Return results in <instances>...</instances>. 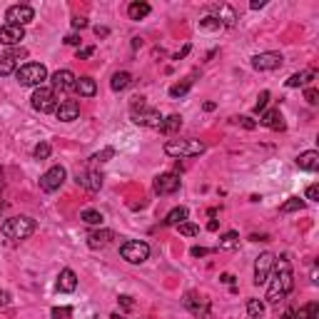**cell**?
Instances as JSON below:
<instances>
[{
	"label": "cell",
	"instance_id": "46",
	"mask_svg": "<svg viewBox=\"0 0 319 319\" xmlns=\"http://www.w3.org/2000/svg\"><path fill=\"white\" fill-rule=\"evenodd\" d=\"M317 197H319V187H317V185H309V187H307V200L317 202Z\"/></svg>",
	"mask_w": 319,
	"mask_h": 319
},
{
	"label": "cell",
	"instance_id": "57",
	"mask_svg": "<svg viewBox=\"0 0 319 319\" xmlns=\"http://www.w3.org/2000/svg\"><path fill=\"white\" fill-rule=\"evenodd\" d=\"M220 279H222L225 284H232V282H235V274H222Z\"/></svg>",
	"mask_w": 319,
	"mask_h": 319
},
{
	"label": "cell",
	"instance_id": "12",
	"mask_svg": "<svg viewBox=\"0 0 319 319\" xmlns=\"http://www.w3.org/2000/svg\"><path fill=\"white\" fill-rule=\"evenodd\" d=\"M180 185H182V180L177 172H165L155 180V192L157 195H175L180 190Z\"/></svg>",
	"mask_w": 319,
	"mask_h": 319
},
{
	"label": "cell",
	"instance_id": "5",
	"mask_svg": "<svg viewBox=\"0 0 319 319\" xmlns=\"http://www.w3.org/2000/svg\"><path fill=\"white\" fill-rule=\"evenodd\" d=\"M120 254L125 262L130 264H142L147 257H150V244L142 242V239H127L122 247H120Z\"/></svg>",
	"mask_w": 319,
	"mask_h": 319
},
{
	"label": "cell",
	"instance_id": "32",
	"mask_svg": "<svg viewBox=\"0 0 319 319\" xmlns=\"http://www.w3.org/2000/svg\"><path fill=\"white\" fill-rule=\"evenodd\" d=\"M15 73V60L5 53V55H0V78H5V75H13Z\"/></svg>",
	"mask_w": 319,
	"mask_h": 319
},
{
	"label": "cell",
	"instance_id": "8",
	"mask_svg": "<svg viewBox=\"0 0 319 319\" xmlns=\"http://www.w3.org/2000/svg\"><path fill=\"white\" fill-rule=\"evenodd\" d=\"M274 254L272 252H262L259 257H257V262H254V284L259 287V284H267L269 282V274H272V269H274Z\"/></svg>",
	"mask_w": 319,
	"mask_h": 319
},
{
	"label": "cell",
	"instance_id": "30",
	"mask_svg": "<svg viewBox=\"0 0 319 319\" xmlns=\"http://www.w3.org/2000/svg\"><path fill=\"white\" fill-rule=\"evenodd\" d=\"M190 90H192V78H185L182 82H175L170 87V97H185Z\"/></svg>",
	"mask_w": 319,
	"mask_h": 319
},
{
	"label": "cell",
	"instance_id": "61",
	"mask_svg": "<svg viewBox=\"0 0 319 319\" xmlns=\"http://www.w3.org/2000/svg\"><path fill=\"white\" fill-rule=\"evenodd\" d=\"M249 319H252V317H249Z\"/></svg>",
	"mask_w": 319,
	"mask_h": 319
},
{
	"label": "cell",
	"instance_id": "37",
	"mask_svg": "<svg viewBox=\"0 0 319 319\" xmlns=\"http://www.w3.org/2000/svg\"><path fill=\"white\" fill-rule=\"evenodd\" d=\"M180 227V235H185V237H195V235H200V227L197 225H192V222H182V225H177Z\"/></svg>",
	"mask_w": 319,
	"mask_h": 319
},
{
	"label": "cell",
	"instance_id": "56",
	"mask_svg": "<svg viewBox=\"0 0 319 319\" xmlns=\"http://www.w3.org/2000/svg\"><path fill=\"white\" fill-rule=\"evenodd\" d=\"M249 239H252V242H267V235H252Z\"/></svg>",
	"mask_w": 319,
	"mask_h": 319
},
{
	"label": "cell",
	"instance_id": "51",
	"mask_svg": "<svg viewBox=\"0 0 319 319\" xmlns=\"http://www.w3.org/2000/svg\"><path fill=\"white\" fill-rule=\"evenodd\" d=\"M85 25H87L85 18H73V28H85Z\"/></svg>",
	"mask_w": 319,
	"mask_h": 319
},
{
	"label": "cell",
	"instance_id": "13",
	"mask_svg": "<svg viewBox=\"0 0 319 319\" xmlns=\"http://www.w3.org/2000/svg\"><path fill=\"white\" fill-rule=\"evenodd\" d=\"M282 65V55L279 53H259L252 58V68L259 70V73H267V70H277Z\"/></svg>",
	"mask_w": 319,
	"mask_h": 319
},
{
	"label": "cell",
	"instance_id": "18",
	"mask_svg": "<svg viewBox=\"0 0 319 319\" xmlns=\"http://www.w3.org/2000/svg\"><path fill=\"white\" fill-rule=\"evenodd\" d=\"M78 185H82L85 190L90 192H97L102 187V175L95 172V170H87V172H78Z\"/></svg>",
	"mask_w": 319,
	"mask_h": 319
},
{
	"label": "cell",
	"instance_id": "42",
	"mask_svg": "<svg viewBox=\"0 0 319 319\" xmlns=\"http://www.w3.org/2000/svg\"><path fill=\"white\" fill-rule=\"evenodd\" d=\"M70 314H73V309H70V307H55V309H53V317H55V319H60V317H70Z\"/></svg>",
	"mask_w": 319,
	"mask_h": 319
},
{
	"label": "cell",
	"instance_id": "26",
	"mask_svg": "<svg viewBox=\"0 0 319 319\" xmlns=\"http://www.w3.org/2000/svg\"><path fill=\"white\" fill-rule=\"evenodd\" d=\"M187 220V207H175V210H170L167 212V217L162 220L167 227H177V225H182Z\"/></svg>",
	"mask_w": 319,
	"mask_h": 319
},
{
	"label": "cell",
	"instance_id": "59",
	"mask_svg": "<svg viewBox=\"0 0 319 319\" xmlns=\"http://www.w3.org/2000/svg\"><path fill=\"white\" fill-rule=\"evenodd\" d=\"M5 210V202H0V212H3Z\"/></svg>",
	"mask_w": 319,
	"mask_h": 319
},
{
	"label": "cell",
	"instance_id": "29",
	"mask_svg": "<svg viewBox=\"0 0 319 319\" xmlns=\"http://www.w3.org/2000/svg\"><path fill=\"white\" fill-rule=\"evenodd\" d=\"M130 82H132V75H130V73H125V70H120V73H115V75H112L110 87H112L115 92H120V90H125Z\"/></svg>",
	"mask_w": 319,
	"mask_h": 319
},
{
	"label": "cell",
	"instance_id": "17",
	"mask_svg": "<svg viewBox=\"0 0 319 319\" xmlns=\"http://www.w3.org/2000/svg\"><path fill=\"white\" fill-rule=\"evenodd\" d=\"M112 239H115V232H112V230H95V232L87 235V247H90V249H102V247H107Z\"/></svg>",
	"mask_w": 319,
	"mask_h": 319
},
{
	"label": "cell",
	"instance_id": "22",
	"mask_svg": "<svg viewBox=\"0 0 319 319\" xmlns=\"http://www.w3.org/2000/svg\"><path fill=\"white\" fill-rule=\"evenodd\" d=\"M58 289L60 292H75L78 289V274L73 269H63L58 277Z\"/></svg>",
	"mask_w": 319,
	"mask_h": 319
},
{
	"label": "cell",
	"instance_id": "19",
	"mask_svg": "<svg viewBox=\"0 0 319 319\" xmlns=\"http://www.w3.org/2000/svg\"><path fill=\"white\" fill-rule=\"evenodd\" d=\"M297 167H299V170H304V172H314V170H319V152H317V150H307V152H302V155L297 157Z\"/></svg>",
	"mask_w": 319,
	"mask_h": 319
},
{
	"label": "cell",
	"instance_id": "14",
	"mask_svg": "<svg viewBox=\"0 0 319 319\" xmlns=\"http://www.w3.org/2000/svg\"><path fill=\"white\" fill-rule=\"evenodd\" d=\"M75 80H78V78H75L73 70H58V73L50 78L55 95H58V92H65V90H75Z\"/></svg>",
	"mask_w": 319,
	"mask_h": 319
},
{
	"label": "cell",
	"instance_id": "41",
	"mask_svg": "<svg viewBox=\"0 0 319 319\" xmlns=\"http://www.w3.org/2000/svg\"><path fill=\"white\" fill-rule=\"evenodd\" d=\"M304 100H307L309 105H317V102H319V92H317L314 87H307V90H304Z\"/></svg>",
	"mask_w": 319,
	"mask_h": 319
},
{
	"label": "cell",
	"instance_id": "39",
	"mask_svg": "<svg viewBox=\"0 0 319 319\" xmlns=\"http://www.w3.org/2000/svg\"><path fill=\"white\" fill-rule=\"evenodd\" d=\"M50 152H53V147H50L48 142H40V145L35 147V152H33V155H35L38 160H48V157H50Z\"/></svg>",
	"mask_w": 319,
	"mask_h": 319
},
{
	"label": "cell",
	"instance_id": "4",
	"mask_svg": "<svg viewBox=\"0 0 319 319\" xmlns=\"http://www.w3.org/2000/svg\"><path fill=\"white\" fill-rule=\"evenodd\" d=\"M165 152L170 157H197L205 152V142H200V140H167Z\"/></svg>",
	"mask_w": 319,
	"mask_h": 319
},
{
	"label": "cell",
	"instance_id": "48",
	"mask_svg": "<svg viewBox=\"0 0 319 319\" xmlns=\"http://www.w3.org/2000/svg\"><path fill=\"white\" fill-rule=\"evenodd\" d=\"M190 254H192V257H207V254H210V249H207V247H192V249H190Z\"/></svg>",
	"mask_w": 319,
	"mask_h": 319
},
{
	"label": "cell",
	"instance_id": "49",
	"mask_svg": "<svg viewBox=\"0 0 319 319\" xmlns=\"http://www.w3.org/2000/svg\"><path fill=\"white\" fill-rule=\"evenodd\" d=\"M8 304H10V292H5V289H3V292H0V309L8 307Z\"/></svg>",
	"mask_w": 319,
	"mask_h": 319
},
{
	"label": "cell",
	"instance_id": "44",
	"mask_svg": "<svg viewBox=\"0 0 319 319\" xmlns=\"http://www.w3.org/2000/svg\"><path fill=\"white\" fill-rule=\"evenodd\" d=\"M8 55H10V58H13V60L18 63L20 58H28V50H23V48H15V50H10Z\"/></svg>",
	"mask_w": 319,
	"mask_h": 319
},
{
	"label": "cell",
	"instance_id": "25",
	"mask_svg": "<svg viewBox=\"0 0 319 319\" xmlns=\"http://www.w3.org/2000/svg\"><path fill=\"white\" fill-rule=\"evenodd\" d=\"M292 317H294V319H319V304H317V302H307V304H302Z\"/></svg>",
	"mask_w": 319,
	"mask_h": 319
},
{
	"label": "cell",
	"instance_id": "1",
	"mask_svg": "<svg viewBox=\"0 0 319 319\" xmlns=\"http://www.w3.org/2000/svg\"><path fill=\"white\" fill-rule=\"evenodd\" d=\"M292 289H294L292 264H289L287 257H282L279 262H274V277H272L269 289H267V302H269V304H279Z\"/></svg>",
	"mask_w": 319,
	"mask_h": 319
},
{
	"label": "cell",
	"instance_id": "10",
	"mask_svg": "<svg viewBox=\"0 0 319 319\" xmlns=\"http://www.w3.org/2000/svg\"><path fill=\"white\" fill-rule=\"evenodd\" d=\"M33 18H35V10H33L30 5H10L8 13H5L8 25H20V28L28 25Z\"/></svg>",
	"mask_w": 319,
	"mask_h": 319
},
{
	"label": "cell",
	"instance_id": "28",
	"mask_svg": "<svg viewBox=\"0 0 319 319\" xmlns=\"http://www.w3.org/2000/svg\"><path fill=\"white\" fill-rule=\"evenodd\" d=\"M150 5L147 3H140V0H137V3H130V8H127V15H130V20H142V18H147L150 15Z\"/></svg>",
	"mask_w": 319,
	"mask_h": 319
},
{
	"label": "cell",
	"instance_id": "23",
	"mask_svg": "<svg viewBox=\"0 0 319 319\" xmlns=\"http://www.w3.org/2000/svg\"><path fill=\"white\" fill-rule=\"evenodd\" d=\"M217 20L222 23V28H235L237 25V13L230 5H217Z\"/></svg>",
	"mask_w": 319,
	"mask_h": 319
},
{
	"label": "cell",
	"instance_id": "7",
	"mask_svg": "<svg viewBox=\"0 0 319 319\" xmlns=\"http://www.w3.org/2000/svg\"><path fill=\"white\" fill-rule=\"evenodd\" d=\"M130 117L135 125H142V127H157L160 130V125H162V115L155 107H135L130 112Z\"/></svg>",
	"mask_w": 319,
	"mask_h": 319
},
{
	"label": "cell",
	"instance_id": "15",
	"mask_svg": "<svg viewBox=\"0 0 319 319\" xmlns=\"http://www.w3.org/2000/svg\"><path fill=\"white\" fill-rule=\"evenodd\" d=\"M25 38V28H20V25H3L0 28V43L3 45H8V48H13V45H20V40Z\"/></svg>",
	"mask_w": 319,
	"mask_h": 319
},
{
	"label": "cell",
	"instance_id": "58",
	"mask_svg": "<svg viewBox=\"0 0 319 319\" xmlns=\"http://www.w3.org/2000/svg\"><path fill=\"white\" fill-rule=\"evenodd\" d=\"M215 107H217V105H215V102H205V110H207V112H212V110H215Z\"/></svg>",
	"mask_w": 319,
	"mask_h": 319
},
{
	"label": "cell",
	"instance_id": "45",
	"mask_svg": "<svg viewBox=\"0 0 319 319\" xmlns=\"http://www.w3.org/2000/svg\"><path fill=\"white\" fill-rule=\"evenodd\" d=\"M237 122H239L242 127H247V130H254V127H257V122H254L252 117H237Z\"/></svg>",
	"mask_w": 319,
	"mask_h": 319
},
{
	"label": "cell",
	"instance_id": "27",
	"mask_svg": "<svg viewBox=\"0 0 319 319\" xmlns=\"http://www.w3.org/2000/svg\"><path fill=\"white\" fill-rule=\"evenodd\" d=\"M182 127V117L180 115H170V117H162V125H160V132L162 135H172Z\"/></svg>",
	"mask_w": 319,
	"mask_h": 319
},
{
	"label": "cell",
	"instance_id": "50",
	"mask_svg": "<svg viewBox=\"0 0 319 319\" xmlns=\"http://www.w3.org/2000/svg\"><path fill=\"white\" fill-rule=\"evenodd\" d=\"M120 304H122L125 309H132V307H135V304H132V297H127V294H122V297H120Z\"/></svg>",
	"mask_w": 319,
	"mask_h": 319
},
{
	"label": "cell",
	"instance_id": "47",
	"mask_svg": "<svg viewBox=\"0 0 319 319\" xmlns=\"http://www.w3.org/2000/svg\"><path fill=\"white\" fill-rule=\"evenodd\" d=\"M92 53H95V48H82V50H78V60H87V58H92Z\"/></svg>",
	"mask_w": 319,
	"mask_h": 319
},
{
	"label": "cell",
	"instance_id": "11",
	"mask_svg": "<svg viewBox=\"0 0 319 319\" xmlns=\"http://www.w3.org/2000/svg\"><path fill=\"white\" fill-rule=\"evenodd\" d=\"M182 304H185V309H190V312H192L195 317H200V319H207V317H210V304H207V299L200 297L197 292H187L185 299H182Z\"/></svg>",
	"mask_w": 319,
	"mask_h": 319
},
{
	"label": "cell",
	"instance_id": "43",
	"mask_svg": "<svg viewBox=\"0 0 319 319\" xmlns=\"http://www.w3.org/2000/svg\"><path fill=\"white\" fill-rule=\"evenodd\" d=\"M65 45H80L82 43V38L80 35H75V33H70V35H65V40H63Z\"/></svg>",
	"mask_w": 319,
	"mask_h": 319
},
{
	"label": "cell",
	"instance_id": "24",
	"mask_svg": "<svg viewBox=\"0 0 319 319\" xmlns=\"http://www.w3.org/2000/svg\"><path fill=\"white\" fill-rule=\"evenodd\" d=\"M314 70H304V73H294V75H289V80H287V87H304V85H309L312 80H314Z\"/></svg>",
	"mask_w": 319,
	"mask_h": 319
},
{
	"label": "cell",
	"instance_id": "38",
	"mask_svg": "<svg viewBox=\"0 0 319 319\" xmlns=\"http://www.w3.org/2000/svg\"><path fill=\"white\" fill-rule=\"evenodd\" d=\"M110 157H115V150L112 147H105L102 152H97V155H92L90 160H92V162H107V160Z\"/></svg>",
	"mask_w": 319,
	"mask_h": 319
},
{
	"label": "cell",
	"instance_id": "34",
	"mask_svg": "<svg viewBox=\"0 0 319 319\" xmlns=\"http://www.w3.org/2000/svg\"><path fill=\"white\" fill-rule=\"evenodd\" d=\"M304 207V200H299V197H289L282 207H279V212L282 215H289V212H297V210H302Z\"/></svg>",
	"mask_w": 319,
	"mask_h": 319
},
{
	"label": "cell",
	"instance_id": "54",
	"mask_svg": "<svg viewBox=\"0 0 319 319\" xmlns=\"http://www.w3.org/2000/svg\"><path fill=\"white\" fill-rule=\"evenodd\" d=\"M249 8H252V10H259V8H264V0H254V3H249Z\"/></svg>",
	"mask_w": 319,
	"mask_h": 319
},
{
	"label": "cell",
	"instance_id": "31",
	"mask_svg": "<svg viewBox=\"0 0 319 319\" xmlns=\"http://www.w3.org/2000/svg\"><path fill=\"white\" fill-rule=\"evenodd\" d=\"M239 244V235L237 232H225L220 237V249H235Z\"/></svg>",
	"mask_w": 319,
	"mask_h": 319
},
{
	"label": "cell",
	"instance_id": "53",
	"mask_svg": "<svg viewBox=\"0 0 319 319\" xmlns=\"http://www.w3.org/2000/svg\"><path fill=\"white\" fill-rule=\"evenodd\" d=\"M217 227H220L217 220H210V222H207V230H210V232H217Z\"/></svg>",
	"mask_w": 319,
	"mask_h": 319
},
{
	"label": "cell",
	"instance_id": "6",
	"mask_svg": "<svg viewBox=\"0 0 319 319\" xmlns=\"http://www.w3.org/2000/svg\"><path fill=\"white\" fill-rule=\"evenodd\" d=\"M30 102H33V107H35L38 112H55V107H58V95H55L53 87L40 85V87H35Z\"/></svg>",
	"mask_w": 319,
	"mask_h": 319
},
{
	"label": "cell",
	"instance_id": "3",
	"mask_svg": "<svg viewBox=\"0 0 319 319\" xmlns=\"http://www.w3.org/2000/svg\"><path fill=\"white\" fill-rule=\"evenodd\" d=\"M15 78L23 87H40L48 80V68L43 63H25L15 70Z\"/></svg>",
	"mask_w": 319,
	"mask_h": 319
},
{
	"label": "cell",
	"instance_id": "9",
	"mask_svg": "<svg viewBox=\"0 0 319 319\" xmlns=\"http://www.w3.org/2000/svg\"><path fill=\"white\" fill-rule=\"evenodd\" d=\"M65 177H68L65 167L55 165V167H50V170L40 177V190H43V192H55V190H60V187H63Z\"/></svg>",
	"mask_w": 319,
	"mask_h": 319
},
{
	"label": "cell",
	"instance_id": "33",
	"mask_svg": "<svg viewBox=\"0 0 319 319\" xmlns=\"http://www.w3.org/2000/svg\"><path fill=\"white\" fill-rule=\"evenodd\" d=\"M247 314H249L252 319H259V317L264 314V302H259V299H247Z\"/></svg>",
	"mask_w": 319,
	"mask_h": 319
},
{
	"label": "cell",
	"instance_id": "36",
	"mask_svg": "<svg viewBox=\"0 0 319 319\" xmlns=\"http://www.w3.org/2000/svg\"><path fill=\"white\" fill-rule=\"evenodd\" d=\"M200 28H202V30H220V28H222V23H220L215 15H210V18L200 20Z\"/></svg>",
	"mask_w": 319,
	"mask_h": 319
},
{
	"label": "cell",
	"instance_id": "60",
	"mask_svg": "<svg viewBox=\"0 0 319 319\" xmlns=\"http://www.w3.org/2000/svg\"><path fill=\"white\" fill-rule=\"evenodd\" d=\"M0 182H3V170H0Z\"/></svg>",
	"mask_w": 319,
	"mask_h": 319
},
{
	"label": "cell",
	"instance_id": "21",
	"mask_svg": "<svg viewBox=\"0 0 319 319\" xmlns=\"http://www.w3.org/2000/svg\"><path fill=\"white\" fill-rule=\"evenodd\" d=\"M75 90H78L80 97H92V95L97 92V82H95L90 75H82V78L75 80Z\"/></svg>",
	"mask_w": 319,
	"mask_h": 319
},
{
	"label": "cell",
	"instance_id": "55",
	"mask_svg": "<svg viewBox=\"0 0 319 319\" xmlns=\"http://www.w3.org/2000/svg\"><path fill=\"white\" fill-rule=\"evenodd\" d=\"M187 53H190V45H185V48H182V50H180V53L175 55V60H180V58H185Z\"/></svg>",
	"mask_w": 319,
	"mask_h": 319
},
{
	"label": "cell",
	"instance_id": "35",
	"mask_svg": "<svg viewBox=\"0 0 319 319\" xmlns=\"http://www.w3.org/2000/svg\"><path fill=\"white\" fill-rule=\"evenodd\" d=\"M80 220H82L85 225H102V220H105V217H102L97 210H82Z\"/></svg>",
	"mask_w": 319,
	"mask_h": 319
},
{
	"label": "cell",
	"instance_id": "40",
	"mask_svg": "<svg viewBox=\"0 0 319 319\" xmlns=\"http://www.w3.org/2000/svg\"><path fill=\"white\" fill-rule=\"evenodd\" d=\"M267 102H269V92L264 90V92H259V97H257V105H254V112H264V110H267Z\"/></svg>",
	"mask_w": 319,
	"mask_h": 319
},
{
	"label": "cell",
	"instance_id": "16",
	"mask_svg": "<svg viewBox=\"0 0 319 319\" xmlns=\"http://www.w3.org/2000/svg\"><path fill=\"white\" fill-rule=\"evenodd\" d=\"M55 115H58L60 122H73V120L80 117V105L75 100H63V102H58Z\"/></svg>",
	"mask_w": 319,
	"mask_h": 319
},
{
	"label": "cell",
	"instance_id": "52",
	"mask_svg": "<svg viewBox=\"0 0 319 319\" xmlns=\"http://www.w3.org/2000/svg\"><path fill=\"white\" fill-rule=\"evenodd\" d=\"M95 35H97V38H107V35H110V30H107V28H100V25H97V28H95Z\"/></svg>",
	"mask_w": 319,
	"mask_h": 319
},
{
	"label": "cell",
	"instance_id": "2",
	"mask_svg": "<svg viewBox=\"0 0 319 319\" xmlns=\"http://www.w3.org/2000/svg\"><path fill=\"white\" fill-rule=\"evenodd\" d=\"M35 220L33 217H25V215H18V217H10L3 222V227H0V232H3L8 239H28L33 237L35 232Z\"/></svg>",
	"mask_w": 319,
	"mask_h": 319
},
{
	"label": "cell",
	"instance_id": "20",
	"mask_svg": "<svg viewBox=\"0 0 319 319\" xmlns=\"http://www.w3.org/2000/svg\"><path fill=\"white\" fill-rule=\"evenodd\" d=\"M259 125H264L269 130H284V117H282L279 110H267V112H262Z\"/></svg>",
	"mask_w": 319,
	"mask_h": 319
}]
</instances>
